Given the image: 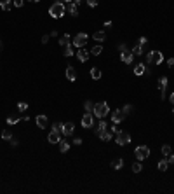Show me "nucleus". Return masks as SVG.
Returning a JSON list of instances; mask_svg holds the SVG:
<instances>
[{
    "label": "nucleus",
    "instance_id": "obj_3",
    "mask_svg": "<svg viewBox=\"0 0 174 194\" xmlns=\"http://www.w3.org/2000/svg\"><path fill=\"white\" fill-rule=\"evenodd\" d=\"M146 61L152 63V65H160V63L164 61V54H162L160 51H150V53L146 54Z\"/></svg>",
    "mask_w": 174,
    "mask_h": 194
},
{
    "label": "nucleus",
    "instance_id": "obj_13",
    "mask_svg": "<svg viewBox=\"0 0 174 194\" xmlns=\"http://www.w3.org/2000/svg\"><path fill=\"white\" fill-rule=\"evenodd\" d=\"M35 121H37V126H39L40 129H44L45 126H47V117H45L44 114L37 115V119H35Z\"/></svg>",
    "mask_w": 174,
    "mask_h": 194
},
{
    "label": "nucleus",
    "instance_id": "obj_41",
    "mask_svg": "<svg viewBox=\"0 0 174 194\" xmlns=\"http://www.w3.org/2000/svg\"><path fill=\"white\" fill-rule=\"evenodd\" d=\"M167 163H169V164H174V154H169V156H167Z\"/></svg>",
    "mask_w": 174,
    "mask_h": 194
},
{
    "label": "nucleus",
    "instance_id": "obj_51",
    "mask_svg": "<svg viewBox=\"0 0 174 194\" xmlns=\"http://www.w3.org/2000/svg\"><path fill=\"white\" fill-rule=\"evenodd\" d=\"M0 5H2V0H0Z\"/></svg>",
    "mask_w": 174,
    "mask_h": 194
},
{
    "label": "nucleus",
    "instance_id": "obj_38",
    "mask_svg": "<svg viewBox=\"0 0 174 194\" xmlns=\"http://www.w3.org/2000/svg\"><path fill=\"white\" fill-rule=\"evenodd\" d=\"M85 2H87V5H89V7H98V4H99L98 0H85Z\"/></svg>",
    "mask_w": 174,
    "mask_h": 194
},
{
    "label": "nucleus",
    "instance_id": "obj_48",
    "mask_svg": "<svg viewBox=\"0 0 174 194\" xmlns=\"http://www.w3.org/2000/svg\"><path fill=\"white\" fill-rule=\"evenodd\" d=\"M169 98H171V103L174 105V93H171V96H169Z\"/></svg>",
    "mask_w": 174,
    "mask_h": 194
},
{
    "label": "nucleus",
    "instance_id": "obj_15",
    "mask_svg": "<svg viewBox=\"0 0 174 194\" xmlns=\"http://www.w3.org/2000/svg\"><path fill=\"white\" fill-rule=\"evenodd\" d=\"M66 11H68L71 16H78V5L73 4V2H70V4L66 5Z\"/></svg>",
    "mask_w": 174,
    "mask_h": 194
},
{
    "label": "nucleus",
    "instance_id": "obj_28",
    "mask_svg": "<svg viewBox=\"0 0 174 194\" xmlns=\"http://www.w3.org/2000/svg\"><path fill=\"white\" fill-rule=\"evenodd\" d=\"M101 51H103V47H101L99 44H96V46H92V49H91V54H94V56H98V54H101Z\"/></svg>",
    "mask_w": 174,
    "mask_h": 194
},
{
    "label": "nucleus",
    "instance_id": "obj_17",
    "mask_svg": "<svg viewBox=\"0 0 174 194\" xmlns=\"http://www.w3.org/2000/svg\"><path fill=\"white\" fill-rule=\"evenodd\" d=\"M122 166H124V159H122V158H117V159H113V161H112V168H113V170H120Z\"/></svg>",
    "mask_w": 174,
    "mask_h": 194
},
{
    "label": "nucleus",
    "instance_id": "obj_18",
    "mask_svg": "<svg viewBox=\"0 0 174 194\" xmlns=\"http://www.w3.org/2000/svg\"><path fill=\"white\" fill-rule=\"evenodd\" d=\"M99 138H101L103 142H108V140H112V138H113V131H112V129H110V131H106V129H104V131L99 135Z\"/></svg>",
    "mask_w": 174,
    "mask_h": 194
},
{
    "label": "nucleus",
    "instance_id": "obj_2",
    "mask_svg": "<svg viewBox=\"0 0 174 194\" xmlns=\"http://www.w3.org/2000/svg\"><path fill=\"white\" fill-rule=\"evenodd\" d=\"M65 11H66V7L61 2H56V4H52L51 5V9H49V14H51L54 19H59V18H63L65 16Z\"/></svg>",
    "mask_w": 174,
    "mask_h": 194
},
{
    "label": "nucleus",
    "instance_id": "obj_11",
    "mask_svg": "<svg viewBox=\"0 0 174 194\" xmlns=\"http://www.w3.org/2000/svg\"><path fill=\"white\" fill-rule=\"evenodd\" d=\"M47 140H49V143H59V140H61L59 131H56V129H51V133H49Z\"/></svg>",
    "mask_w": 174,
    "mask_h": 194
},
{
    "label": "nucleus",
    "instance_id": "obj_20",
    "mask_svg": "<svg viewBox=\"0 0 174 194\" xmlns=\"http://www.w3.org/2000/svg\"><path fill=\"white\" fill-rule=\"evenodd\" d=\"M57 42H59L61 47H66V46L70 44V33H65V35H63L59 40H57Z\"/></svg>",
    "mask_w": 174,
    "mask_h": 194
},
{
    "label": "nucleus",
    "instance_id": "obj_44",
    "mask_svg": "<svg viewBox=\"0 0 174 194\" xmlns=\"http://www.w3.org/2000/svg\"><path fill=\"white\" fill-rule=\"evenodd\" d=\"M9 142H11V145H12V147H16L17 143H19V142H17V140H16V138H14V137L11 138V140H9Z\"/></svg>",
    "mask_w": 174,
    "mask_h": 194
},
{
    "label": "nucleus",
    "instance_id": "obj_25",
    "mask_svg": "<svg viewBox=\"0 0 174 194\" xmlns=\"http://www.w3.org/2000/svg\"><path fill=\"white\" fill-rule=\"evenodd\" d=\"M63 54H65L66 58H70V56H73V47L71 46H66V47H63Z\"/></svg>",
    "mask_w": 174,
    "mask_h": 194
},
{
    "label": "nucleus",
    "instance_id": "obj_29",
    "mask_svg": "<svg viewBox=\"0 0 174 194\" xmlns=\"http://www.w3.org/2000/svg\"><path fill=\"white\" fill-rule=\"evenodd\" d=\"M4 11H11L12 9V4H11V0H2V5H0Z\"/></svg>",
    "mask_w": 174,
    "mask_h": 194
},
{
    "label": "nucleus",
    "instance_id": "obj_39",
    "mask_svg": "<svg viewBox=\"0 0 174 194\" xmlns=\"http://www.w3.org/2000/svg\"><path fill=\"white\" fill-rule=\"evenodd\" d=\"M23 4H25V0H12L14 7H23Z\"/></svg>",
    "mask_w": 174,
    "mask_h": 194
},
{
    "label": "nucleus",
    "instance_id": "obj_34",
    "mask_svg": "<svg viewBox=\"0 0 174 194\" xmlns=\"http://www.w3.org/2000/svg\"><path fill=\"white\" fill-rule=\"evenodd\" d=\"M12 138V133L9 131V129H5L4 133H2V140H11Z\"/></svg>",
    "mask_w": 174,
    "mask_h": 194
},
{
    "label": "nucleus",
    "instance_id": "obj_47",
    "mask_svg": "<svg viewBox=\"0 0 174 194\" xmlns=\"http://www.w3.org/2000/svg\"><path fill=\"white\" fill-rule=\"evenodd\" d=\"M73 143H75V145H80V143H82V138H75Z\"/></svg>",
    "mask_w": 174,
    "mask_h": 194
},
{
    "label": "nucleus",
    "instance_id": "obj_4",
    "mask_svg": "<svg viewBox=\"0 0 174 194\" xmlns=\"http://www.w3.org/2000/svg\"><path fill=\"white\" fill-rule=\"evenodd\" d=\"M134 154H136V158H138V161H143V159H146L148 156H150V147H146V145L136 147Z\"/></svg>",
    "mask_w": 174,
    "mask_h": 194
},
{
    "label": "nucleus",
    "instance_id": "obj_12",
    "mask_svg": "<svg viewBox=\"0 0 174 194\" xmlns=\"http://www.w3.org/2000/svg\"><path fill=\"white\" fill-rule=\"evenodd\" d=\"M73 129H75V126H73V123H65L63 124V135L65 137H70V135H73Z\"/></svg>",
    "mask_w": 174,
    "mask_h": 194
},
{
    "label": "nucleus",
    "instance_id": "obj_10",
    "mask_svg": "<svg viewBox=\"0 0 174 194\" xmlns=\"http://www.w3.org/2000/svg\"><path fill=\"white\" fill-rule=\"evenodd\" d=\"M120 60L124 63H127V65H130V63L134 61V54L130 53V51H124V53H120Z\"/></svg>",
    "mask_w": 174,
    "mask_h": 194
},
{
    "label": "nucleus",
    "instance_id": "obj_7",
    "mask_svg": "<svg viewBox=\"0 0 174 194\" xmlns=\"http://www.w3.org/2000/svg\"><path fill=\"white\" fill-rule=\"evenodd\" d=\"M92 124H94V115H92V112H85L82 117V126L84 128H92Z\"/></svg>",
    "mask_w": 174,
    "mask_h": 194
},
{
    "label": "nucleus",
    "instance_id": "obj_49",
    "mask_svg": "<svg viewBox=\"0 0 174 194\" xmlns=\"http://www.w3.org/2000/svg\"><path fill=\"white\" fill-rule=\"evenodd\" d=\"M57 2H63V0H57ZM65 2H68V4H70V2H73V0H65Z\"/></svg>",
    "mask_w": 174,
    "mask_h": 194
},
{
    "label": "nucleus",
    "instance_id": "obj_26",
    "mask_svg": "<svg viewBox=\"0 0 174 194\" xmlns=\"http://www.w3.org/2000/svg\"><path fill=\"white\" fill-rule=\"evenodd\" d=\"M91 77L94 80L101 79V70H99V68H92V70H91Z\"/></svg>",
    "mask_w": 174,
    "mask_h": 194
},
{
    "label": "nucleus",
    "instance_id": "obj_40",
    "mask_svg": "<svg viewBox=\"0 0 174 194\" xmlns=\"http://www.w3.org/2000/svg\"><path fill=\"white\" fill-rule=\"evenodd\" d=\"M112 131H113V133H120L122 129H120V128H118V126H117V123H113V126H112Z\"/></svg>",
    "mask_w": 174,
    "mask_h": 194
},
{
    "label": "nucleus",
    "instance_id": "obj_36",
    "mask_svg": "<svg viewBox=\"0 0 174 194\" xmlns=\"http://www.w3.org/2000/svg\"><path fill=\"white\" fill-rule=\"evenodd\" d=\"M52 129H56V131H63V123H54L52 124Z\"/></svg>",
    "mask_w": 174,
    "mask_h": 194
},
{
    "label": "nucleus",
    "instance_id": "obj_50",
    "mask_svg": "<svg viewBox=\"0 0 174 194\" xmlns=\"http://www.w3.org/2000/svg\"><path fill=\"white\" fill-rule=\"evenodd\" d=\"M31 2H40V0H31Z\"/></svg>",
    "mask_w": 174,
    "mask_h": 194
},
{
    "label": "nucleus",
    "instance_id": "obj_14",
    "mask_svg": "<svg viewBox=\"0 0 174 194\" xmlns=\"http://www.w3.org/2000/svg\"><path fill=\"white\" fill-rule=\"evenodd\" d=\"M77 58H78V61L85 63L87 58H89V54H87V51H85L84 47H80V49H78V53H77Z\"/></svg>",
    "mask_w": 174,
    "mask_h": 194
},
{
    "label": "nucleus",
    "instance_id": "obj_32",
    "mask_svg": "<svg viewBox=\"0 0 174 194\" xmlns=\"http://www.w3.org/2000/svg\"><path fill=\"white\" fill-rule=\"evenodd\" d=\"M26 109H28V103H26V102H19V103H17V110H19V112H25Z\"/></svg>",
    "mask_w": 174,
    "mask_h": 194
},
{
    "label": "nucleus",
    "instance_id": "obj_5",
    "mask_svg": "<svg viewBox=\"0 0 174 194\" xmlns=\"http://www.w3.org/2000/svg\"><path fill=\"white\" fill-rule=\"evenodd\" d=\"M115 142H117V145H127V143H130V135L127 131H120L117 133V138H115Z\"/></svg>",
    "mask_w": 174,
    "mask_h": 194
},
{
    "label": "nucleus",
    "instance_id": "obj_9",
    "mask_svg": "<svg viewBox=\"0 0 174 194\" xmlns=\"http://www.w3.org/2000/svg\"><path fill=\"white\" fill-rule=\"evenodd\" d=\"M124 119H126V114H124V110H115V112H112V121H113V123L120 124Z\"/></svg>",
    "mask_w": 174,
    "mask_h": 194
},
{
    "label": "nucleus",
    "instance_id": "obj_31",
    "mask_svg": "<svg viewBox=\"0 0 174 194\" xmlns=\"http://www.w3.org/2000/svg\"><path fill=\"white\" fill-rule=\"evenodd\" d=\"M141 170H143V164H141V161H138V163L132 164V172H134V173H139Z\"/></svg>",
    "mask_w": 174,
    "mask_h": 194
},
{
    "label": "nucleus",
    "instance_id": "obj_1",
    "mask_svg": "<svg viewBox=\"0 0 174 194\" xmlns=\"http://www.w3.org/2000/svg\"><path fill=\"white\" fill-rule=\"evenodd\" d=\"M92 114L96 115V117H99V119H103V117H106V115L110 114V107L106 102H101V103H94V109H92Z\"/></svg>",
    "mask_w": 174,
    "mask_h": 194
},
{
    "label": "nucleus",
    "instance_id": "obj_8",
    "mask_svg": "<svg viewBox=\"0 0 174 194\" xmlns=\"http://www.w3.org/2000/svg\"><path fill=\"white\" fill-rule=\"evenodd\" d=\"M165 88H167V77L162 75L158 79V91H160V98H165Z\"/></svg>",
    "mask_w": 174,
    "mask_h": 194
},
{
    "label": "nucleus",
    "instance_id": "obj_35",
    "mask_svg": "<svg viewBox=\"0 0 174 194\" xmlns=\"http://www.w3.org/2000/svg\"><path fill=\"white\" fill-rule=\"evenodd\" d=\"M162 154L167 158V156L171 154V145H162Z\"/></svg>",
    "mask_w": 174,
    "mask_h": 194
},
{
    "label": "nucleus",
    "instance_id": "obj_46",
    "mask_svg": "<svg viewBox=\"0 0 174 194\" xmlns=\"http://www.w3.org/2000/svg\"><path fill=\"white\" fill-rule=\"evenodd\" d=\"M167 65H169V66H174V58H169V60H167Z\"/></svg>",
    "mask_w": 174,
    "mask_h": 194
},
{
    "label": "nucleus",
    "instance_id": "obj_30",
    "mask_svg": "<svg viewBox=\"0 0 174 194\" xmlns=\"http://www.w3.org/2000/svg\"><path fill=\"white\" fill-rule=\"evenodd\" d=\"M19 121H21V117H17V115H9V117H7L9 124H17Z\"/></svg>",
    "mask_w": 174,
    "mask_h": 194
},
{
    "label": "nucleus",
    "instance_id": "obj_52",
    "mask_svg": "<svg viewBox=\"0 0 174 194\" xmlns=\"http://www.w3.org/2000/svg\"><path fill=\"white\" fill-rule=\"evenodd\" d=\"M172 114H174V110H172Z\"/></svg>",
    "mask_w": 174,
    "mask_h": 194
},
{
    "label": "nucleus",
    "instance_id": "obj_45",
    "mask_svg": "<svg viewBox=\"0 0 174 194\" xmlns=\"http://www.w3.org/2000/svg\"><path fill=\"white\" fill-rule=\"evenodd\" d=\"M49 37H51V35H44V37H42V44H47V42H49Z\"/></svg>",
    "mask_w": 174,
    "mask_h": 194
},
{
    "label": "nucleus",
    "instance_id": "obj_19",
    "mask_svg": "<svg viewBox=\"0 0 174 194\" xmlns=\"http://www.w3.org/2000/svg\"><path fill=\"white\" fill-rule=\"evenodd\" d=\"M92 39H94L96 42H103V40L106 39V33H104V32H94Z\"/></svg>",
    "mask_w": 174,
    "mask_h": 194
},
{
    "label": "nucleus",
    "instance_id": "obj_24",
    "mask_svg": "<svg viewBox=\"0 0 174 194\" xmlns=\"http://www.w3.org/2000/svg\"><path fill=\"white\" fill-rule=\"evenodd\" d=\"M144 72H146V66H144L143 63H139V65H136V68H134V74H136V75H143Z\"/></svg>",
    "mask_w": 174,
    "mask_h": 194
},
{
    "label": "nucleus",
    "instance_id": "obj_23",
    "mask_svg": "<svg viewBox=\"0 0 174 194\" xmlns=\"http://www.w3.org/2000/svg\"><path fill=\"white\" fill-rule=\"evenodd\" d=\"M106 126H108V124H106V123H104L103 119H101V123L98 124V128H96V135H98V137H99L101 133H103L104 129H106Z\"/></svg>",
    "mask_w": 174,
    "mask_h": 194
},
{
    "label": "nucleus",
    "instance_id": "obj_21",
    "mask_svg": "<svg viewBox=\"0 0 174 194\" xmlns=\"http://www.w3.org/2000/svg\"><path fill=\"white\" fill-rule=\"evenodd\" d=\"M130 53L134 54V56H141V54H143V46H141V44H136L134 47L130 49Z\"/></svg>",
    "mask_w": 174,
    "mask_h": 194
},
{
    "label": "nucleus",
    "instance_id": "obj_6",
    "mask_svg": "<svg viewBox=\"0 0 174 194\" xmlns=\"http://www.w3.org/2000/svg\"><path fill=\"white\" fill-rule=\"evenodd\" d=\"M87 39H89V35L84 33V32H80V33H77V35L73 37V46H77V47H84L85 42H87Z\"/></svg>",
    "mask_w": 174,
    "mask_h": 194
},
{
    "label": "nucleus",
    "instance_id": "obj_27",
    "mask_svg": "<svg viewBox=\"0 0 174 194\" xmlns=\"http://www.w3.org/2000/svg\"><path fill=\"white\" fill-rule=\"evenodd\" d=\"M169 168V163H167V159H162V161H158V170L160 172H165Z\"/></svg>",
    "mask_w": 174,
    "mask_h": 194
},
{
    "label": "nucleus",
    "instance_id": "obj_43",
    "mask_svg": "<svg viewBox=\"0 0 174 194\" xmlns=\"http://www.w3.org/2000/svg\"><path fill=\"white\" fill-rule=\"evenodd\" d=\"M146 42H148V40H146V37H141V39L138 40V44H141V46H144Z\"/></svg>",
    "mask_w": 174,
    "mask_h": 194
},
{
    "label": "nucleus",
    "instance_id": "obj_16",
    "mask_svg": "<svg viewBox=\"0 0 174 194\" xmlns=\"http://www.w3.org/2000/svg\"><path fill=\"white\" fill-rule=\"evenodd\" d=\"M66 79L71 80V82H73V80L77 79V72H75L73 66H68V68H66Z\"/></svg>",
    "mask_w": 174,
    "mask_h": 194
},
{
    "label": "nucleus",
    "instance_id": "obj_22",
    "mask_svg": "<svg viewBox=\"0 0 174 194\" xmlns=\"http://www.w3.org/2000/svg\"><path fill=\"white\" fill-rule=\"evenodd\" d=\"M59 150L63 152V154H65V152H68V150H70V143L66 140H59Z\"/></svg>",
    "mask_w": 174,
    "mask_h": 194
},
{
    "label": "nucleus",
    "instance_id": "obj_42",
    "mask_svg": "<svg viewBox=\"0 0 174 194\" xmlns=\"http://www.w3.org/2000/svg\"><path fill=\"white\" fill-rule=\"evenodd\" d=\"M118 51H120V53H124V51H129V49L126 47V44H118Z\"/></svg>",
    "mask_w": 174,
    "mask_h": 194
},
{
    "label": "nucleus",
    "instance_id": "obj_37",
    "mask_svg": "<svg viewBox=\"0 0 174 194\" xmlns=\"http://www.w3.org/2000/svg\"><path fill=\"white\" fill-rule=\"evenodd\" d=\"M122 110H124V114H130V112H132V110H134V107H132V105H126V107H124V109H122Z\"/></svg>",
    "mask_w": 174,
    "mask_h": 194
},
{
    "label": "nucleus",
    "instance_id": "obj_33",
    "mask_svg": "<svg viewBox=\"0 0 174 194\" xmlns=\"http://www.w3.org/2000/svg\"><path fill=\"white\" fill-rule=\"evenodd\" d=\"M84 109H85V112H92L94 103H92V102H85V103H84Z\"/></svg>",
    "mask_w": 174,
    "mask_h": 194
}]
</instances>
